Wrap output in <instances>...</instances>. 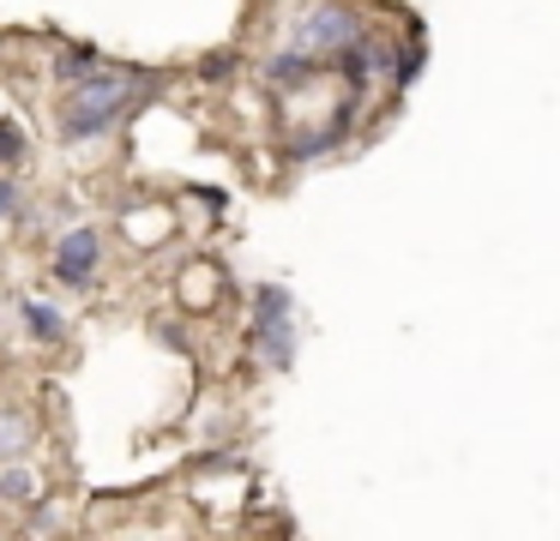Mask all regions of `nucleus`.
<instances>
[{"mask_svg":"<svg viewBox=\"0 0 560 541\" xmlns=\"http://www.w3.org/2000/svg\"><path fill=\"white\" fill-rule=\"evenodd\" d=\"M355 31H362V19H355L350 7H314L295 24V48H302V55H338Z\"/></svg>","mask_w":560,"mask_h":541,"instance_id":"obj_4","label":"nucleus"},{"mask_svg":"<svg viewBox=\"0 0 560 541\" xmlns=\"http://www.w3.org/2000/svg\"><path fill=\"white\" fill-rule=\"evenodd\" d=\"M31 536H55V529H61V517H55V505H37V517H31Z\"/></svg>","mask_w":560,"mask_h":541,"instance_id":"obj_13","label":"nucleus"},{"mask_svg":"<svg viewBox=\"0 0 560 541\" xmlns=\"http://www.w3.org/2000/svg\"><path fill=\"white\" fill-rule=\"evenodd\" d=\"M145 96H158V79H145V72H115V67H91L85 79H79V96L73 108H67L61 120V139H103V132H115L127 115H133Z\"/></svg>","mask_w":560,"mask_h":541,"instance_id":"obj_1","label":"nucleus"},{"mask_svg":"<svg viewBox=\"0 0 560 541\" xmlns=\"http://www.w3.org/2000/svg\"><path fill=\"white\" fill-rule=\"evenodd\" d=\"M19 151H25V132L13 120H0V163H19Z\"/></svg>","mask_w":560,"mask_h":541,"instance_id":"obj_12","label":"nucleus"},{"mask_svg":"<svg viewBox=\"0 0 560 541\" xmlns=\"http://www.w3.org/2000/svg\"><path fill=\"white\" fill-rule=\"evenodd\" d=\"M19 319H25V337H37V343H61V337H67V319L49 307V301H25Z\"/></svg>","mask_w":560,"mask_h":541,"instance_id":"obj_6","label":"nucleus"},{"mask_svg":"<svg viewBox=\"0 0 560 541\" xmlns=\"http://www.w3.org/2000/svg\"><path fill=\"white\" fill-rule=\"evenodd\" d=\"M31 493H37L31 463H13V457H7V469H0V499H31Z\"/></svg>","mask_w":560,"mask_h":541,"instance_id":"obj_9","label":"nucleus"},{"mask_svg":"<svg viewBox=\"0 0 560 541\" xmlns=\"http://www.w3.org/2000/svg\"><path fill=\"white\" fill-rule=\"evenodd\" d=\"M416 72H422V48H398V60H392V84H398V91H410Z\"/></svg>","mask_w":560,"mask_h":541,"instance_id":"obj_11","label":"nucleus"},{"mask_svg":"<svg viewBox=\"0 0 560 541\" xmlns=\"http://www.w3.org/2000/svg\"><path fill=\"white\" fill-rule=\"evenodd\" d=\"M319 79V55H302V48H283V55L266 60V84L278 96H302L307 84Z\"/></svg>","mask_w":560,"mask_h":541,"instance_id":"obj_5","label":"nucleus"},{"mask_svg":"<svg viewBox=\"0 0 560 541\" xmlns=\"http://www.w3.org/2000/svg\"><path fill=\"white\" fill-rule=\"evenodd\" d=\"M254 331H259V355H266V367L290 373V367H295L290 289H278V283H259V289H254Z\"/></svg>","mask_w":560,"mask_h":541,"instance_id":"obj_2","label":"nucleus"},{"mask_svg":"<svg viewBox=\"0 0 560 541\" xmlns=\"http://www.w3.org/2000/svg\"><path fill=\"white\" fill-rule=\"evenodd\" d=\"M97 259H103V235L91 223H73L55 247V277L67 289H97Z\"/></svg>","mask_w":560,"mask_h":541,"instance_id":"obj_3","label":"nucleus"},{"mask_svg":"<svg viewBox=\"0 0 560 541\" xmlns=\"http://www.w3.org/2000/svg\"><path fill=\"white\" fill-rule=\"evenodd\" d=\"M13 204H19V187L13 180H0V216H13Z\"/></svg>","mask_w":560,"mask_h":541,"instance_id":"obj_14","label":"nucleus"},{"mask_svg":"<svg viewBox=\"0 0 560 541\" xmlns=\"http://www.w3.org/2000/svg\"><path fill=\"white\" fill-rule=\"evenodd\" d=\"M338 144H343V120H338V127H331V132H302V139L290 144V156H295V163H314V156L338 151Z\"/></svg>","mask_w":560,"mask_h":541,"instance_id":"obj_8","label":"nucleus"},{"mask_svg":"<svg viewBox=\"0 0 560 541\" xmlns=\"http://www.w3.org/2000/svg\"><path fill=\"white\" fill-rule=\"evenodd\" d=\"M91 67H97V48H67V55H61V67H55V79L79 84V79H85Z\"/></svg>","mask_w":560,"mask_h":541,"instance_id":"obj_10","label":"nucleus"},{"mask_svg":"<svg viewBox=\"0 0 560 541\" xmlns=\"http://www.w3.org/2000/svg\"><path fill=\"white\" fill-rule=\"evenodd\" d=\"M31 451V415L25 409H0V457H25Z\"/></svg>","mask_w":560,"mask_h":541,"instance_id":"obj_7","label":"nucleus"}]
</instances>
